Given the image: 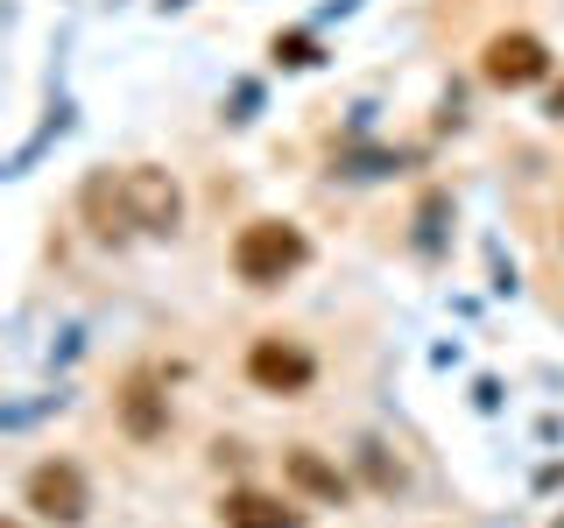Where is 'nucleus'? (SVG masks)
<instances>
[{
  "label": "nucleus",
  "mask_w": 564,
  "mask_h": 528,
  "mask_svg": "<svg viewBox=\"0 0 564 528\" xmlns=\"http://www.w3.org/2000/svg\"><path fill=\"white\" fill-rule=\"evenodd\" d=\"M275 64H317V50H311V35H275Z\"/></svg>",
  "instance_id": "9"
},
{
  "label": "nucleus",
  "mask_w": 564,
  "mask_h": 528,
  "mask_svg": "<svg viewBox=\"0 0 564 528\" xmlns=\"http://www.w3.org/2000/svg\"><path fill=\"white\" fill-rule=\"evenodd\" d=\"M113 409H120V430H128L134 444H155V437L170 430V395L155 387V374H149V366H134V374L120 381Z\"/></svg>",
  "instance_id": "6"
},
{
  "label": "nucleus",
  "mask_w": 564,
  "mask_h": 528,
  "mask_svg": "<svg viewBox=\"0 0 564 528\" xmlns=\"http://www.w3.org/2000/svg\"><path fill=\"white\" fill-rule=\"evenodd\" d=\"M551 113H557V120H564V85H557V99H551Z\"/></svg>",
  "instance_id": "10"
},
{
  "label": "nucleus",
  "mask_w": 564,
  "mask_h": 528,
  "mask_svg": "<svg viewBox=\"0 0 564 528\" xmlns=\"http://www.w3.org/2000/svg\"><path fill=\"white\" fill-rule=\"evenodd\" d=\"M78 211H85V226H93L99 240H134V233L170 240L176 226H184V190H176L170 169H149V163L93 169L85 190H78Z\"/></svg>",
  "instance_id": "1"
},
{
  "label": "nucleus",
  "mask_w": 564,
  "mask_h": 528,
  "mask_svg": "<svg viewBox=\"0 0 564 528\" xmlns=\"http://www.w3.org/2000/svg\"><path fill=\"white\" fill-rule=\"evenodd\" d=\"M282 480H290L296 493H311V501H346L339 465H325L311 444H290V451H282Z\"/></svg>",
  "instance_id": "7"
},
{
  "label": "nucleus",
  "mask_w": 564,
  "mask_h": 528,
  "mask_svg": "<svg viewBox=\"0 0 564 528\" xmlns=\"http://www.w3.org/2000/svg\"><path fill=\"white\" fill-rule=\"evenodd\" d=\"M219 515H226V528H304V515H290V507L269 501V493H234Z\"/></svg>",
  "instance_id": "8"
},
{
  "label": "nucleus",
  "mask_w": 564,
  "mask_h": 528,
  "mask_svg": "<svg viewBox=\"0 0 564 528\" xmlns=\"http://www.w3.org/2000/svg\"><path fill=\"white\" fill-rule=\"evenodd\" d=\"M480 78L501 85V92L543 85L551 78V50H543V35H529V29H501V35H487V50H480Z\"/></svg>",
  "instance_id": "4"
},
{
  "label": "nucleus",
  "mask_w": 564,
  "mask_h": 528,
  "mask_svg": "<svg viewBox=\"0 0 564 528\" xmlns=\"http://www.w3.org/2000/svg\"><path fill=\"white\" fill-rule=\"evenodd\" d=\"M551 528H564V521H551Z\"/></svg>",
  "instance_id": "12"
},
{
  "label": "nucleus",
  "mask_w": 564,
  "mask_h": 528,
  "mask_svg": "<svg viewBox=\"0 0 564 528\" xmlns=\"http://www.w3.org/2000/svg\"><path fill=\"white\" fill-rule=\"evenodd\" d=\"M247 381L261 387V395H304V387L317 381V360L296 339H282V331H269V339L247 345Z\"/></svg>",
  "instance_id": "5"
},
{
  "label": "nucleus",
  "mask_w": 564,
  "mask_h": 528,
  "mask_svg": "<svg viewBox=\"0 0 564 528\" xmlns=\"http://www.w3.org/2000/svg\"><path fill=\"white\" fill-rule=\"evenodd\" d=\"M22 507H29V515H43V521H57V528H78L85 507H93V493H85V472L70 465V458H43V465H29Z\"/></svg>",
  "instance_id": "3"
},
{
  "label": "nucleus",
  "mask_w": 564,
  "mask_h": 528,
  "mask_svg": "<svg viewBox=\"0 0 564 528\" xmlns=\"http://www.w3.org/2000/svg\"><path fill=\"white\" fill-rule=\"evenodd\" d=\"M304 261H311V240H304V226H290V219H247L234 233V275L247 289H275V282H290Z\"/></svg>",
  "instance_id": "2"
},
{
  "label": "nucleus",
  "mask_w": 564,
  "mask_h": 528,
  "mask_svg": "<svg viewBox=\"0 0 564 528\" xmlns=\"http://www.w3.org/2000/svg\"><path fill=\"white\" fill-rule=\"evenodd\" d=\"M8 528H29V521H8Z\"/></svg>",
  "instance_id": "11"
}]
</instances>
